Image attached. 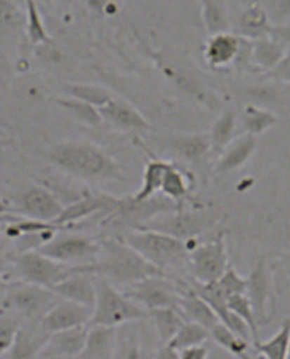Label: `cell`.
Segmentation results:
<instances>
[{"label": "cell", "instance_id": "obj_34", "mask_svg": "<svg viewBox=\"0 0 290 359\" xmlns=\"http://www.w3.org/2000/svg\"><path fill=\"white\" fill-rule=\"evenodd\" d=\"M232 128H234V117L232 114H227L220 118L212 130V144L216 149H221L225 147L229 137L232 135Z\"/></svg>", "mask_w": 290, "mask_h": 359}, {"label": "cell", "instance_id": "obj_29", "mask_svg": "<svg viewBox=\"0 0 290 359\" xmlns=\"http://www.w3.org/2000/svg\"><path fill=\"white\" fill-rule=\"evenodd\" d=\"M236 51V41L228 36H219L212 39L208 47V58L216 65L229 62Z\"/></svg>", "mask_w": 290, "mask_h": 359}, {"label": "cell", "instance_id": "obj_26", "mask_svg": "<svg viewBox=\"0 0 290 359\" xmlns=\"http://www.w3.org/2000/svg\"><path fill=\"white\" fill-rule=\"evenodd\" d=\"M212 338L216 340L218 345L225 348L229 353H234L236 356L245 357V353H246L247 340L241 338V337L236 334L230 327H227L226 324L221 322H218L211 331Z\"/></svg>", "mask_w": 290, "mask_h": 359}, {"label": "cell", "instance_id": "obj_17", "mask_svg": "<svg viewBox=\"0 0 290 359\" xmlns=\"http://www.w3.org/2000/svg\"><path fill=\"white\" fill-rule=\"evenodd\" d=\"M51 333L44 330L39 322L37 327L20 329L14 345L9 351V357L15 359L34 358L38 357L40 351L49 340Z\"/></svg>", "mask_w": 290, "mask_h": 359}, {"label": "cell", "instance_id": "obj_12", "mask_svg": "<svg viewBox=\"0 0 290 359\" xmlns=\"http://www.w3.org/2000/svg\"><path fill=\"white\" fill-rule=\"evenodd\" d=\"M56 297L58 296L51 289L29 283L11 294L8 304L23 316H34L48 309Z\"/></svg>", "mask_w": 290, "mask_h": 359}, {"label": "cell", "instance_id": "obj_14", "mask_svg": "<svg viewBox=\"0 0 290 359\" xmlns=\"http://www.w3.org/2000/svg\"><path fill=\"white\" fill-rule=\"evenodd\" d=\"M50 289L62 299L82 304L92 309L97 303V286L83 273L71 274Z\"/></svg>", "mask_w": 290, "mask_h": 359}, {"label": "cell", "instance_id": "obj_10", "mask_svg": "<svg viewBox=\"0 0 290 359\" xmlns=\"http://www.w3.org/2000/svg\"><path fill=\"white\" fill-rule=\"evenodd\" d=\"M88 325H79L67 330L51 333L40 351V358H75L79 357L88 338Z\"/></svg>", "mask_w": 290, "mask_h": 359}, {"label": "cell", "instance_id": "obj_38", "mask_svg": "<svg viewBox=\"0 0 290 359\" xmlns=\"http://www.w3.org/2000/svg\"><path fill=\"white\" fill-rule=\"evenodd\" d=\"M209 349L206 346L201 345L192 346V347L185 348L180 351V358L183 359H204L208 356Z\"/></svg>", "mask_w": 290, "mask_h": 359}, {"label": "cell", "instance_id": "obj_24", "mask_svg": "<svg viewBox=\"0 0 290 359\" xmlns=\"http://www.w3.org/2000/svg\"><path fill=\"white\" fill-rule=\"evenodd\" d=\"M210 331L197 322H188L185 323L180 330L177 332L167 345L175 348L176 351H182L185 348L192 346L201 345L208 339Z\"/></svg>", "mask_w": 290, "mask_h": 359}, {"label": "cell", "instance_id": "obj_37", "mask_svg": "<svg viewBox=\"0 0 290 359\" xmlns=\"http://www.w3.org/2000/svg\"><path fill=\"white\" fill-rule=\"evenodd\" d=\"M162 191L173 198H182L183 195L186 193V185H185L183 176L179 174L178 171L175 170L173 167L168 170L167 175L164 177Z\"/></svg>", "mask_w": 290, "mask_h": 359}, {"label": "cell", "instance_id": "obj_23", "mask_svg": "<svg viewBox=\"0 0 290 359\" xmlns=\"http://www.w3.org/2000/svg\"><path fill=\"white\" fill-rule=\"evenodd\" d=\"M256 349L269 359L288 358L290 347V318L282 323L280 330L268 341L256 344Z\"/></svg>", "mask_w": 290, "mask_h": 359}, {"label": "cell", "instance_id": "obj_18", "mask_svg": "<svg viewBox=\"0 0 290 359\" xmlns=\"http://www.w3.org/2000/svg\"><path fill=\"white\" fill-rule=\"evenodd\" d=\"M179 309L190 321L197 322L211 331L212 327L219 322V316L212 307L197 294L183 296L179 301Z\"/></svg>", "mask_w": 290, "mask_h": 359}, {"label": "cell", "instance_id": "obj_30", "mask_svg": "<svg viewBox=\"0 0 290 359\" xmlns=\"http://www.w3.org/2000/svg\"><path fill=\"white\" fill-rule=\"evenodd\" d=\"M59 103L65 109L72 112L79 121L86 123L88 125H98L101 121L99 112L94 109L93 104L85 102V101L75 99V100H62Z\"/></svg>", "mask_w": 290, "mask_h": 359}, {"label": "cell", "instance_id": "obj_4", "mask_svg": "<svg viewBox=\"0 0 290 359\" xmlns=\"http://www.w3.org/2000/svg\"><path fill=\"white\" fill-rule=\"evenodd\" d=\"M50 159L59 167L82 176L105 175L112 169L110 160L95 147L81 143H66L55 147Z\"/></svg>", "mask_w": 290, "mask_h": 359}, {"label": "cell", "instance_id": "obj_39", "mask_svg": "<svg viewBox=\"0 0 290 359\" xmlns=\"http://www.w3.org/2000/svg\"><path fill=\"white\" fill-rule=\"evenodd\" d=\"M29 15H31V24H32L31 34H32L33 38L36 39V40H39V39L44 38V34L41 25H40V22H39L38 16H37L36 7H34L32 0L29 1Z\"/></svg>", "mask_w": 290, "mask_h": 359}, {"label": "cell", "instance_id": "obj_20", "mask_svg": "<svg viewBox=\"0 0 290 359\" xmlns=\"http://www.w3.org/2000/svg\"><path fill=\"white\" fill-rule=\"evenodd\" d=\"M150 316L152 318L157 332L162 341L169 342L180 327L184 325V314H180L176 306L162 307V309H151Z\"/></svg>", "mask_w": 290, "mask_h": 359}, {"label": "cell", "instance_id": "obj_41", "mask_svg": "<svg viewBox=\"0 0 290 359\" xmlns=\"http://www.w3.org/2000/svg\"><path fill=\"white\" fill-rule=\"evenodd\" d=\"M288 273H289V276H290V268H289V270H288Z\"/></svg>", "mask_w": 290, "mask_h": 359}, {"label": "cell", "instance_id": "obj_19", "mask_svg": "<svg viewBox=\"0 0 290 359\" xmlns=\"http://www.w3.org/2000/svg\"><path fill=\"white\" fill-rule=\"evenodd\" d=\"M101 115L118 126L129 130H142L147 127V123L136 110L127 103L110 100L100 108Z\"/></svg>", "mask_w": 290, "mask_h": 359}, {"label": "cell", "instance_id": "obj_2", "mask_svg": "<svg viewBox=\"0 0 290 359\" xmlns=\"http://www.w3.org/2000/svg\"><path fill=\"white\" fill-rule=\"evenodd\" d=\"M126 243L132 246L147 262L164 270L184 265L187 259L182 239L167 233L141 230L140 233L127 236Z\"/></svg>", "mask_w": 290, "mask_h": 359}, {"label": "cell", "instance_id": "obj_9", "mask_svg": "<svg viewBox=\"0 0 290 359\" xmlns=\"http://www.w3.org/2000/svg\"><path fill=\"white\" fill-rule=\"evenodd\" d=\"M92 314L93 309L90 307L64 299L50 307L47 312L44 313L40 323L48 332H58L88 324Z\"/></svg>", "mask_w": 290, "mask_h": 359}, {"label": "cell", "instance_id": "obj_13", "mask_svg": "<svg viewBox=\"0 0 290 359\" xmlns=\"http://www.w3.org/2000/svg\"><path fill=\"white\" fill-rule=\"evenodd\" d=\"M247 280L246 296L254 309L258 323L267 320V304L270 297L269 270L265 259H258Z\"/></svg>", "mask_w": 290, "mask_h": 359}, {"label": "cell", "instance_id": "obj_3", "mask_svg": "<svg viewBox=\"0 0 290 359\" xmlns=\"http://www.w3.org/2000/svg\"><path fill=\"white\" fill-rule=\"evenodd\" d=\"M97 303L88 325L118 327L119 324L143 318L147 312L135 305L126 294H121L106 280L97 285Z\"/></svg>", "mask_w": 290, "mask_h": 359}, {"label": "cell", "instance_id": "obj_5", "mask_svg": "<svg viewBox=\"0 0 290 359\" xmlns=\"http://www.w3.org/2000/svg\"><path fill=\"white\" fill-rule=\"evenodd\" d=\"M18 273L25 281L39 286L53 288L65 278L71 276V269L64 263L46 257L40 252H27L14 259Z\"/></svg>", "mask_w": 290, "mask_h": 359}, {"label": "cell", "instance_id": "obj_32", "mask_svg": "<svg viewBox=\"0 0 290 359\" xmlns=\"http://www.w3.org/2000/svg\"><path fill=\"white\" fill-rule=\"evenodd\" d=\"M253 147H254L253 140L247 139L239 142L223 158V161L220 163V169L230 170V169L241 165L249 158V154L252 152Z\"/></svg>", "mask_w": 290, "mask_h": 359}, {"label": "cell", "instance_id": "obj_11", "mask_svg": "<svg viewBox=\"0 0 290 359\" xmlns=\"http://www.w3.org/2000/svg\"><path fill=\"white\" fill-rule=\"evenodd\" d=\"M100 250L99 245L85 237H67L44 245L38 250L55 261L70 263L90 259L95 257Z\"/></svg>", "mask_w": 290, "mask_h": 359}, {"label": "cell", "instance_id": "obj_8", "mask_svg": "<svg viewBox=\"0 0 290 359\" xmlns=\"http://www.w3.org/2000/svg\"><path fill=\"white\" fill-rule=\"evenodd\" d=\"M213 224V218L202 213H182L147 221L140 224L142 230L167 233L178 239L191 238L206 231Z\"/></svg>", "mask_w": 290, "mask_h": 359}, {"label": "cell", "instance_id": "obj_1", "mask_svg": "<svg viewBox=\"0 0 290 359\" xmlns=\"http://www.w3.org/2000/svg\"><path fill=\"white\" fill-rule=\"evenodd\" d=\"M101 248L103 257L99 262L75 265L71 269L72 274H101L127 285L138 283L151 276L164 274V270L147 262L127 243L123 244L116 241H103Z\"/></svg>", "mask_w": 290, "mask_h": 359}, {"label": "cell", "instance_id": "obj_31", "mask_svg": "<svg viewBox=\"0 0 290 359\" xmlns=\"http://www.w3.org/2000/svg\"><path fill=\"white\" fill-rule=\"evenodd\" d=\"M20 329L21 327L18 320L9 316V313L6 314L5 309H3L1 318H0V353L1 355L11 351Z\"/></svg>", "mask_w": 290, "mask_h": 359}, {"label": "cell", "instance_id": "obj_7", "mask_svg": "<svg viewBox=\"0 0 290 359\" xmlns=\"http://www.w3.org/2000/svg\"><path fill=\"white\" fill-rule=\"evenodd\" d=\"M191 269L199 283L217 281L227 271L226 242L225 235L220 233L212 242L201 245L190 257Z\"/></svg>", "mask_w": 290, "mask_h": 359}, {"label": "cell", "instance_id": "obj_36", "mask_svg": "<svg viewBox=\"0 0 290 359\" xmlns=\"http://www.w3.org/2000/svg\"><path fill=\"white\" fill-rule=\"evenodd\" d=\"M203 16L210 32H219L223 29V15L214 0H203Z\"/></svg>", "mask_w": 290, "mask_h": 359}, {"label": "cell", "instance_id": "obj_15", "mask_svg": "<svg viewBox=\"0 0 290 359\" xmlns=\"http://www.w3.org/2000/svg\"><path fill=\"white\" fill-rule=\"evenodd\" d=\"M22 211L37 220L55 221L62 215L64 209L47 191L32 189L22 198Z\"/></svg>", "mask_w": 290, "mask_h": 359}, {"label": "cell", "instance_id": "obj_25", "mask_svg": "<svg viewBox=\"0 0 290 359\" xmlns=\"http://www.w3.org/2000/svg\"><path fill=\"white\" fill-rule=\"evenodd\" d=\"M173 165L164 163V162H152L147 165V171L144 175V185L133 201L135 202H144L156 193L159 189H162L164 177L167 175L168 170Z\"/></svg>", "mask_w": 290, "mask_h": 359}, {"label": "cell", "instance_id": "obj_27", "mask_svg": "<svg viewBox=\"0 0 290 359\" xmlns=\"http://www.w3.org/2000/svg\"><path fill=\"white\" fill-rule=\"evenodd\" d=\"M228 306L230 311L241 316L244 321L249 324V329L252 331L253 341L255 345L258 344V323L255 316L252 304L245 294H232L228 298Z\"/></svg>", "mask_w": 290, "mask_h": 359}, {"label": "cell", "instance_id": "obj_28", "mask_svg": "<svg viewBox=\"0 0 290 359\" xmlns=\"http://www.w3.org/2000/svg\"><path fill=\"white\" fill-rule=\"evenodd\" d=\"M208 137L203 135L180 136L173 141V149L186 159H197L208 150Z\"/></svg>", "mask_w": 290, "mask_h": 359}, {"label": "cell", "instance_id": "obj_40", "mask_svg": "<svg viewBox=\"0 0 290 359\" xmlns=\"http://www.w3.org/2000/svg\"><path fill=\"white\" fill-rule=\"evenodd\" d=\"M288 358L290 359V347H289V353H288Z\"/></svg>", "mask_w": 290, "mask_h": 359}, {"label": "cell", "instance_id": "obj_22", "mask_svg": "<svg viewBox=\"0 0 290 359\" xmlns=\"http://www.w3.org/2000/svg\"><path fill=\"white\" fill-rule=\"evenodd\" d=\"M197 294L212 307L214 312L217 313L220 321L225 324L228 323L229 316L232 313L228 306L229 297L220 287L218 280L208 283H199V286L197 287Z\"/></svg>", "mask_w": 290, "mask_h": 359}, {"label": "cell", "instance_id": "obj_6", "mask_svg": "<svg viewBox=\"0 0 290 359\" xmlns=\"http://www.w3.org/2000/svg\"><path fill=\"white\" fill-rule=\"evenodd\" d=\"M125 294L129 299L141 303L149 311L162 307H178L179 301L183 297L173 283L166 279V274L151 276L132 283Z\"/></svg>", "mask_w": 290, "mask_h": 359}, {"label": "cell", "instance_id": "obj_21", "mask_svg": "<svg viewBox=\"0 0 290 359\" xmlns=\"http://www.w3.org/2000/svg\"><path fill=\"white\" fill-rule=\"evenodd\" d=\"M121 202L108 198H88L68 206L62 211V215L55 220L56 224H66L70 221L84 218L86 215L95 212L98 210L118 209L121 208Z\"/></svg>", "mask_w": 290, "mask_h": 359}, {"label": "cell", "instance_id": "obj_35", "mask_svg": "<svg viewBox=\"0 0 290 359\" xmlns=\"http://www.w3.org/2000/svg\"><path fill=\"white\" fill-rule=\"evenodd\" d=\"M218 283L228 297L232 294H246L247 280L239 277L232 269L227 270Z\"/></svg>", "mask_w": 290, "mask_h": 359}, {"label": "cell", "instance_id": "obj_16", "mask_svg": "<svg viewBox=\"0 0 290 359\" xmlns=\"http://www.w3.org/2000/svg\"><path fill=\"white\" fill-rule=\"evenodd\" d=\"M116 327L88 325V338L79 358L107 359L114 357Z\"/></svg>", "mask_w": 290, "mask_h": 359}, {"label": "cell", "instance_id": "obj_33", "mask_svg": "<svg viewBox=\"0 0 290 359\" xmlns=\"http://www.w3.org/2000/svg\"><path fill=\"white\" fill-rule=\"evenodd\" d=\"M71 92L72 95L77 97V99L85 101V102L91 103L93 106H98L100 108L112 100L109 93L103 91L101 88H94V86H73V88H71Z\"/></svg>", "mask_w": 290, "mask_h": 359}]
</instances>
